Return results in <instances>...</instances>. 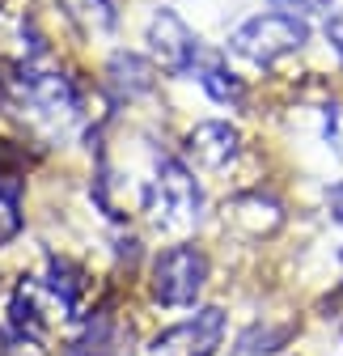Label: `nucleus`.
I'll list each match as a JSON object with an SVG mask.
<instances>
[{
    "mask_svg": "<svg viewBox=\"0 0 343 356\" xmlns=\"http://www.w3.org/2000/svg\"><path fill=\"white\" fill-rule=\"evenodd\" d=\"M144 204H149L157 225H165V229H191L195 220H199V212H203V191L195 183V170L183 157H174V153H161Z\"/></svg>",
    "mask_w": 343,
    "mask_h": 356,
    "instance_id": "nucleus-1",
    "label": "nucleus"
},
{
    "mask_svg": "<svg viewBox=\"0 0 343 356\" xmlns=\"http://www.w3.org/2000/svg\"><path fill=\"white\" fill-rule=\"evenodd\" d=\"M306 42H310V26L306 22H296V17L271 9V13H259V17L242 22L229 34V51L242 56V60H250V64H259V68H271L284 56L301 51Z\"/></svg>",
    "mask_w": 343,
    "mask_h": 356,
    "instance_id": "nucleus-2",
    "label": "nucleus"
},
{
    "mask_svg": "<svg viewBox=\"0 0 343 356\" xmlns=\"http://www.w3.org/2000/svg\"><path fill=\"white\" fill-rule=\"evenodd\" d=\"M208 284V254L191 242H178L153 259V272H149V289L153 301L178 309V305H195L199 293Z\"/></svg>",
    "mask_w": 343,
    "mask_h": 356,
    "instance_id": "nucleus-3",
    "label": "nucleus"
},
{
    "mask_svg": "<svg viewBox=\"0 0 343 356\" xmlns=\"http://www.w3.org/2000/svg\"><path fill=\"white\" fill-rule=\"evenodd\" d=\"M229 318L221 305H203L191 318L174 323L169 331H161L153 339V356H217L225 343Z\"/></svg>",
    "mask_w": 343,
    "mask_h": 356,
    "instance_id": "nucleus-4",
    "label": "nucleus"
},
{
    "mask_svg": "<svg viewBox=\"0 0 343 356\" xmlns=\"http://www.w3.org/2000/svg\"><path fill=\"white\" fill-rule=\"evenodd\" d=\"M149 51H153V60H157L165 72H174V76L195 72V64H199V56H203L195 30H191L174 9H157V13H153V22H149Z\"/></svg>",
    "mask_w": 343,
    "mask_h": 356,
    "instance_id": "nucleus-5",
    "label": "nucleus"
},
{
    "mask_svg": "<svg viewBox=\"0 0 343 356\" xmlns=\"http://www.w3.org/2000/svg\"><path fill=\"white\" fill-rule=\"evenodd\" d=\"M237 149H242V131L233 123H225V119L195 123L187 131V145H183L187 161L199 165V170H225L237 157Z\"/></svg>",
    "mask_w": 343,
    "mask_h": 356,
    "instance_id": "nucleus-6",
    "label": "nucleus"
},
{
    "mask_svg": "<svg viewBox=\"0 0 343 356\" xmlns=\"http://www.w3.org/2000/svg\"><path fill=\"white\" fill-rule=\"evenodd\" d=\"M106 85H110V94L123 102H132V98H144V94H153V85H157V68L144 60V56H136V51H115L110 56V64H106Z\"/></svg>",
    "mask_w": 343,
    "mask_h": 356,
    "instance_id": "nucleus-7",
    "label": "nucleus"
},
{
    "mask_svg": "<svg viewBox=\"0 0 343 356\" xmlns=\"http://www.w3.org/2000/svg\"><path fill=\"white\" fill-rule=\"evenodd\" d=\"M195 81L203 85V94H208L212 102H242V81L233 76V68H229L221 56H199Z\"/></svg>",
    "mask_w": 343,
    "mask_h": 356,
    "instance_id": "nucleus-8",
    "label": "nucleus"
},
{
    "mask_svg": "<svg viewBox=\"0 0 343 356\" xmlns=\"http://www.w3.org/2000/svg\"><path fill=\"white\" fill-rule=\"evenodd\" d=\"M280 343H284V331H280V327L254 323V327H246V331L233 339V348H229L225 356H276Z\"/></svg>",
    "mask_w": 343,
    "mask_h": 356,
    "instance_id": "nucleus-9",
    "label": "nucleus"
},
{
    "mask_svg": "<svg viewBox=\"0 0 343 356\" xmlns=\"http://www.w3.org/2000/svg\"><path fill=\"white\" fill-rule=\"evenodd\" d=\"M271 9L276 13H288L296 22H331L339 9H335V0H271Z\"/></svg>",
    "mask_w": 343,
    "mask_h": 356,
    "instance_id": "nucleus-10",
    "label": "nucleus"
},
{
    "mask_svg": "<svg viewBox=\"0 0 343 356\" xmlns=\"http://www.w3.org/2000/svg\"><path fill=\"white\" fill-rule=\"evenodd\" d=\"M9 174H0V242H9L22 229V216H17V183H5Z\"/></svg>",
    "mask_w": 343,
    "mask_h": 356,
    "instance_id": "nucleus-11",
    "label": "nucleus"
},
{
    "mask_svg": "<svg viewBox=\"0 0 343 356\" xmlns=\"http://www.w3.org/2000/svg\"><path fill=\"white\" fill-rule=\"evenodd\" d=\"M322 140H326V149L343 161V102H331V106L322 111Z\"/></svg>",
    "mask_w": 343,
    "mask_h": 356,
    "instance_id": "nucleus-12",
    "label": "nucleus"
},
{
    "mask_svg": "<svg viewBox=\"0 0 343 356\" xmlns=\"http://www.w3.org/2000/svg\"><path fill=\"white\" fill-rule=\"evenodd\" d=\"M0 356H34V339L13 327H0Z\"/></svg>",
    "mask_w": 343,
    "mask_h": 356,
    "instance_id": "nucleus-13",
    "label": "nucleus"
},
{
    "mask_svg": "<svg viewBox=\"0 0 343 356\" xmlns=\"http://www.w3.org/2000/svg\"><path fill=\"white\" fill-rule=\"evenodd\" d=\"M326 42H331V51L339 56V64H343V9L326 22Z\"/></svg>",
    "mask_w": 343,
    "mask_h": 356,
    "instance_id": "nucleus-14",
    "label": "nucleus"
},
{
    "mask_svg": "<svg viewBox=\"0 0 343 356\" xmlns=\"http://www.w3.org/2000/svg\"><path fill=\"white\" fill-rule=\"evenodd\" d=\"M326 208H331V220H339V225H343V183H335L326 191Z\"/></svg>",
    "mask_w": 343,
    "mask_h": 356,
    "instance_id": "nucleus-15",
    "label": "nucleus"
},
{
    "mask_svg": "<svg viewBox=\"0 0 343 356\" xmlns=\"http://www.w3.org/2000/svg\"><path fill=\"white\" fill-rule=\"evenodd\" d=\"M5 89H9V76H5V68H0V102H5Z\"/></svg>",
    "mask_w": 343,
    "mask_h": 356,
    "instance_id": "nucleus-16",
    "label": "nucleus"
},
{
    "mask_svg": "<svg viewBox=\"0 0 343 356\" xmlns=\"http://www.w3.org/2000/svg\"><path fill=\"white\" fill-rule=\"evenodd\" d=\"M0 9H5V0H0Z\"/></svg>",
    "mask_w": 343,
    "mask_h": 356,
    "instance_id": "nucleus-17",
    "label": "nucleus"
}]
</instances>
